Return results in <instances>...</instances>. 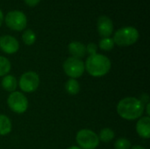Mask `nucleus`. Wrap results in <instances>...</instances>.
<instances>
[{"label":"nucleus","instance_id":"1","mask_svg":"<svg viewBox=\"0 0 150 149\" xmlns=\"http://www.w3.org/2000/svg\"><path fill=\"white\" fill-rule=\"evenodd\" d=\"M144 111V103L134 97H127L121 99L117 105L118 114L126 120H135L142 118Z\"/></svg>","mask_w":150,"mask_h":149},{"label":"nucleus","instance_id":"2","mask_svg":"<svg viewBox=\"0 0 150 149\" xmlns=\"http://www.w3.org/2000/svg\"><path fill=\"white\" fill-rule=\"evenodd\" d=\"M85 70L93 77H101L109 73L112 63L110 59L100 54L89 55L84 63Z\"/></svg>","mask_w":150,"mask_h":149},{"label":"nucleus","instance_id":"3","mask_svg":"<svg viewBox=\"0 0 150 149\" xmlns=\"http://www.w3.org/2000/svg\"><path fill=\"white\" fill-rule=\"evenodd\" d=\"M139 39V32L135 27L125 26L116 31L113 36L115 44L121 47H127L134 44Z\"/></svg>","mask_w":150,"mask_h":149},{"label":"nucleus","instance_id":"4","mask_svg":"<svg viewBox=\"0 0 150 149\" xmlns=\"http://www.w3.org/2000/svg\"><path fill=\"white\" fill-rule=\"evenodd\" d=\"M76 141L81 149H96L100 142L98 134L90 129L80 130L76 133Z\"/></svg>","mask_w":150,"mask_h":149},{"label":"nucleus","instance_id":"5","mask_svg":"<svg viewBox=\"0 0 150 149\" xmlns=\"http://www.w3.org/2000/svg\"><path fill=\"white\" fill-rule=\"evenodd\" d=\"M7 105L13 112L22 114L28 108V100L24 93L15 90L10 93L7 98Z\"/></svg>","mask_w":150,"mask_h":149},{"label":"nucleus","instance_id":"6","mask_svg":"<svg viewBox=\"0 0 150 149\" xmlns=\"http://www.w3.org/2000/svg\"><path fill=\"white\" fill-rule=\"evenodd\" d=\"M63 70L69 77L72 79L79 78L85 71L84 62L81 59L69 57L63 62Z\"/></svg>","mask_w":150,"mask_h":149},{"label":"nucleus","instance_id":"7","mask_svg":"<svg viewBox=\"0 0 150 149\" xmlns=\"http://www.w3.org/2000/svg\"><path fill=\"white\" fill-rule=\"evenodd\" d=\"M18 85L23 92H34L40 85V76L34 71L25 72L21 75Z\"/></svg>","mask_w":150,"mask_h":149},{"label":"nucleus","instance_id":"8","mask_svg":"<svg viewBox=\"0 0 150 149\" xmlns=\"http://www.w3.org/2000/svg\"><path fill=\"white\" fill-rule=\"evenodd\" d=\"M5 23L12 30L21 31L27 24V18L24 12L20 11H11L5 16Z\"/></svg>","mask_w":150,"mask_h":149},{"label":"nucleus","instance_id":"9","mask_svg":"<svg viewBox=\"0 0 150 149\" xmlns=\"http://www.w3.org/2000/svg\"><path fill=\"white\" fill-rule=\"evenodd\" d=\"M19 48L18 40L11 35H4L0 37V49L9 54H15Z\"/></svg>","mask_w":150,"mask_h":149},{"label":"nucleus","instance_id":"10","mask_svg":"<svg viewBox=\"0 0 150 149\" xmlns=\"http://www.w3.org/2000/svg\"><path fill=\"white\" fill-rule=\"evenodd\" d=\"M98 31L100 36L110 37L113 32V23L112 19L105 15H102L98 19Z\"/></svg>","mask_w":150,"mask_h":149},{"label":"nucleus","instance_id":"11","mask_svg":"<svg viewBox=\"0 0 150 149\" xmlns=\"http://www.w3.org/2000/svg\"><path fill=\"white\" fill-rule=\"evenodd\" d=\"M136 132L143 139L150 138V118L149 116L142 117L136 124Z\"/></svg>","mask_w":150,"mask_h":149},{"label":"nucleus","instance_id":"12","mask_svg":"<svg viewBox=\"0 0 150 149\" xmlns=\"http://www.w3.org/2000/svg\"><path fill=\"white\" fill-rule=\"evenodd\" d=\"M69 52L71 57L81 59L86 54V46L80 41H72L69 45Z\"/></svg>","mask_w":150,"mask_h":149},{"label":"nucleus","instance_id":"13","mask_svg":"<svg viewBox=\"0 0 150 149\" xmlns=\"http://www.w3.org/2000/svg\"><path fill=\"white\" fill-rule=\"evenodd\" d=\"M1 85L3 89L8 92H13L17 90L18 87V81L16 77L12 75H6L3 77Z\"/></svg>","mask_w":150,"mask_h":149},{"label":"nucleus","instance_id":"14","mask_svg":"<svg viewBox=\"0 0 150 149\" xmlns=\"http://www.w3.org/2000/svg\"><path fill=\"white\" fill-rule=\"evenodd\" d=\"M11 127L12 125L11 119L7 116L0 114V135L5 136L9 134L11 132Z\"/></svg>","mask_w":150,"mask_h":149},{"label":"nucleus","instance_id":"15","mask_svg":"<svg viewBox=\"0 0 150 149\" xmlns=\"http://www.w3.org/2000/svg\"><path fill=\"white\" fill-rule=\"evenodd\" d=\"M65 90L68 94L75 96L80 91V83L76 79H69L65 83Z\"/></svg>","mask_w":150,"mask_h":149},{"label":"nucleus","instance_id":"16","mask_svg":"<svg viewBox=\"0 0 150 149\" xmlns=\"http://www.w3.org/2000/svg\"><path fill=\"white\" fill-rule=\"evenodd\" d=\"M98 136L99 141H102L104 143H107V142L112 141L114 139L115 133L112 129H111L109 127H105L100 131V133Z\"/></svg>","mask_w":150,"mask_h":149},{"label":"nucleus","instance_id":"17","mask_svg":"<svg viewBox=\"0 0 150 149\" xmlns=\"http://www.w3.org/2000/svg\"><path fill=\"white\" fill-rule=\"evenodd\" d=\"M11 68V61L2 55H0V76H6Z\"/></svg>","mask_w":150,"mask_h":149},{"label":"nucleus","instance_id":"18","mask_svg":"<svg viewBox=\"0 0 150 149\" xmlns=\"http://www.w3.org/2000/svg\"><path fill=\"white\" fill-rule=\"evenodd\" d=\"M22 40H23L25 44H26L28 46L33 45L35 42V40H36V34H35V32L33 30L27 29V30H25L23 32Z\"/></svg>","mask_w":150,"mask_h":149},{"label":"nucleus","instance_id":"19","mask_svg":"<svg viewBox=\"0 0 150 149\" xmlns=\"http://www.w3.org/2000/svg\"><path fill=\"white\" fill-rule=\"evenodd\" d=\"M114 41L113 39L110 37H105L100 40L99 41V47L104 51H110L114 47Z\"/></svg>","mask_w":150,"mask_h":149},{"label":"nucleus","instance_id":"20","mask_svg":"<svg viewBox=\"0 0 150 149\" xmlns=\"http://www.w3.org/2000/svg\"><path fill=\"white\" fill-rule=\"evenodd\" d=\"M131 142L127 138H120L114 143V149H130Z\"/></svg>","mask_w":150,"mask_h":149},{"label":"nucleus","instance_id":"21","mask_svg":"<svg viewBox=\"0 0 150 149\" xmlns=\"http://www.w3.org/2000/svg\"><path fill=\"white\" fill-rule=\"evenodd\" d=\"M97 50H98V46L93 42H91L86 46V53H88L90 55L97 54Z\"/></svg>","mask_w":150,"mask_h":149},{"label":"nucleus","instance_id":"22","mask_svg":"<svg viewBox=\"0 0 150 149\" xmlns=\"http://www.w3.org/2000/svg\"><path fill=\"white\" fill-rule=\"evenodd\" d=\"M25 2L30 6H34L40 2V0H25Z\"/></svg>","mask_w":150,"mask_h":149},{"label":"nucleus","instance_id":"23","mask_svg":"<svg viewBox=\"0 0 150 149\" xmlns=\"http://www.w3.org/2000/svg\"><path fill=\"white\" fill-rule=\"evenodd\" d=\"M130 149H146V148H143L142 146H139V145H137V146L131 147V148Z\"/></svg>","mask_w":150,"mask_h":149},{"label":"nucleus","instance_id":"24","mask_svg":"<svg viewBox=\"0 0 150 149\" xmlns=\"http://www.w3.org/2000/svg\"><path fill=\"white\" fill-rule=\"evenodd\" d=\"M3 20H4V14H3V11L0 10V25L3 23Z\"/></svg>","mask_w":150,"mask_h":149},{"label":"nucleus","instance_id":"25","mask_svg":"<svg viewBox=\"0 0 150 149\" xmlns=\"http://www.w3.org/2000/svg\"><path fill=\"white\" fill-rule=\"evenodd\" d=\"M149 106H150V104L149 103H148V104H147V105H146V107H147V115H148L149 117V114H150Z\"/></svg>","mask_w":150,"mask_h":149},{"label":"nucleus","instance_id":"26","mask_svg":"<svg viewBox=\"0 0 150 149\" xmlns=\"http://www.w3.org/2000/svg\"><path fill=\"white\" fill-rule=\"evenodd\" d=\"M67 149H81L79 147H76V146H72V147H70V148H69Z\"/></svg>","mask_w":150,"mask_h":149}]
</instances>
